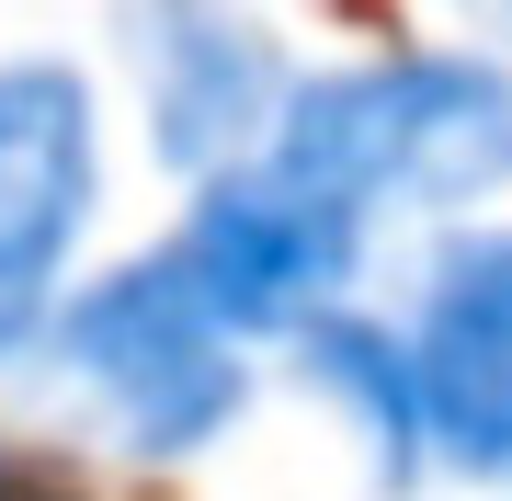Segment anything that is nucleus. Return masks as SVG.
<instances>
[{
  "label": "nucleus",
  "instance_id": "1",
  "mask_svg": "<svg viewBox=\"0 0 512 501\" xmlns=\"http://www.w3.org/2000/svg\"><path fill=\"white\" fill-rule=\"evenodd\" d=\"M274 171L376 205H478L512 183V69L501 57H365L285 92Z\"/></svg>",
  "mask_w": 512,
  "mask_h": 501
},
{
  "label": "nucleus",
  "instance_id": "2",
  "mask_svg": "<svg viewBox=\"0 0 512 501\" xmlns=\"http://www.w3.org/2000/svg\"><path fill=\"white\" fill-rule=\"evenodd\" d=\"M57 365L80 376L114 433H126L137 456H194L228 433L239 410V331L217 319V297L194 285L183 251H137L114 262L103 285H80L69 308H57Z\"/></svg>",
  "mask_w": 512,
  "mask_h": 501
},
{
  "label": "nucleus",
  "instance_id": "3",
  "mask_svg": "<svg viewBox=\"0 0 512 501\" xmlns=\"http://www.w3.org/2000/svg\"><path fill=\"white\" fill-rule=\"evenodd\" d=\"M171 251L194 262V285L217 297V319L239 342L251 331H319V319L342 308L353 262H365V217H353L342 194L251 160V171H228V183L194 194V228Z\"/></svg>",
  "mask_w": 512,
  "mask_h": 501
},
{
  "label": "nucleus",
  "instance_id": "4",
  "mask_svg": "<svg viewBox=\"0 0 512 501\" xmlns=\"http://www.w3.org/2000/svg\"><path fill=\"white\" fill-rule=\"evenodd\" d=\"M92 183H103L92 80L57 57H12L0 69V353L35 319H57V274L92 228Z\"/></svg>",
  "mask_w": 512,
  "mask_h": 501
},
{
  "label": "nucleus",
  "instance_id": "5",
  "mask_svg": "<svg viewBox=\"0 0 512 501\" xmlns=\"http://www.w3.org/2000/svg\"><path fill=\"white\" fill-rule=\"evenodd\" d=\"M126 35L148 80V149L171 171L228 183V160L285 126V57L239 0H126Z\"/></svg>",
  "mask_w": 512,
  "mask_h": 501
},
{
  "label": "nucleus",
  "instance_id": "6",
  "mask_svg": "<svg viewBox=\"0 0 512 501\" xmlns=\"http://www.w3.org/2000/svg\"><path fill=\"white\" fill-rule=\"evenodd\" d=\"M410 376H421L433 456L456 479L512 490V228L444 240L421 319H410Z\"/></svg>",
  "mask_w": 512,
  "mask_h": 501
},
{
  "label": "nucleus",
  "instance_id": "7",
  "mask_svg": "<svg viewBox=\"0 0 512 501\" xmlns=\"http://www.w3.org/2000/svg\"><path fill=\"white\" fill-rule=\"evenodd\" d=\"M308 376L353 399V422L376 433L387 479H410V467L433 456V433H421V376H410V342H387V331H365V319H342V308H330L319 331H308Z\"/></svg>",
  "mask_w": 512,
  "mask_h": 501
},
{
  "label": "nucleus",
  "instance_id": "8",
  "mask_svg": "<svg viewBox=\"0 0 512 501\" xmlns=\"http://www.w3.org/2000/svg\"><path fill=\"white\" fill-rule=\"evenodd\" d=\"M467 12H478V23H501V35H512V0H467Z\"/></svg>",
  "mask_w": 512,
  "mask_h": 501
}]
</instances>
